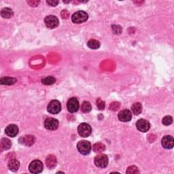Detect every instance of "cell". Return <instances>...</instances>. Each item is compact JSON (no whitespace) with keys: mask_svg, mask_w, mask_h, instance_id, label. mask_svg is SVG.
Here are the masks:
<instances>
[{"mask_svg":"<svg viewBox=\"0 0 174 174\" xmlns=\"http://www.w3.org/2000/svg\"><path fill=\"white\" fill-rule=\"evenodd\" d=\"M140 172L139 170H138V168L135 166H131L129 167L127 170H126V173H139Z\"/></svg>","mask_w":174,"mask_h":174,"instance_id":"27","label":"cell"},{"mask_svg":"<svg viewBox=\"0 0 174 174\" xmlns=\"http://www.w3.org/2000/svg\"><path fill=\"white\" fill-rule=\"evenodd\" d=\"M1 15L3 18H4V19H9V18L13 16L14 12L12 9L8 8H5L4 9H2V10L1 12Z\"/></svg>","mask_w":174,"mask_h":174,"instance_id":"17","label":"cell"},{"mask_svg":"<svg viewBox=\"0 0 174 174\" xmlns=\"http://www.w3.org/2000/svg\"><path fill=\"white\" fill-rule=\"evenodd\" d=\"M112 31L115 34H120L122 32V28L119 25H113L112 26Z\"/></svg>","mask_w":174,"mask_h":174,"instance_id":"29","label":"cell"},{"mask_svg":"<svg viewBox=\"0 0 174 174\" xmlns=\"http://www.w3.org/2000/svg\"><path fill=\"white\" fill-rule=\"evenodd\" d=\"M43 163L40 160L32 161L29 166V169L32 173H40L43 170Z\"/></svg>","mask_w":174,"mask_h":174,"instance_id":"5","label":"cell"},{"mask_svg":"<svg viewBox=\"0 0 174 174\" xmlns=\"http://www.w3.org/2000/svg\"><path fill=\"white\" fill-rule=\"evenodd\" d=\"M97 108H98L99 110H104L105 106V101H102L101 99L99 98L97 100Z\"/></svg>","mask_w":174,"mask_h":174,"instance_id":"26","label":"cell"},{"mask_svg":"<svg viewBox=\"0 0 174 174\" xmlns=\"http://www.w3.org/2000/svg\"><path fill=\"white\" fill-rule=\"evenodd\" d=\"M78 132L81 137H87L89 136L92 132L91 126L88 123H81L78 127Z\"/></svg>","mask_w":174,"mask_h":174,"instance_id":"3","label":"cell"},{"mask_svg":"<svg viewBox=\"0 0 174 174\" xmlns=\"http://www.w3.org/2000/svg\"><path fill=\"white\" fill-rule=\"evenodd\" d=\"M131 110L135 115H139L142 112V105L139 102L135 103V104L132 105Z\"/></svg>","mask_w":174,"mask_h":174,"instance_id":"19","label":"cell"},{"mask_svg":"<svg viewBox=\"0 0 174 174\" xmlns=\"http://www.w3.org/2000/svg\"><path fill=\"white\" fill-rule=\"evenodd\" d=\"M8 168L12 172H16L20 167L19 161L16 159H12L8 163Z\"/></svg>","mask_w":174,"mask_h":174,"instance_id":"16","label":"cell"},{"mask_svg":"<svg viewBox=\"0 0 174 174\" xmlns=\"http://www.w3.org/2000/svg\"><path fill=\"white\" fill-rule=\"evenodd\" d=\"M28 4H29V5H31V6H37V5L39 4L40 2L39 1H29L27 2Z\"/></svg>","mask_w":174,"mask_h":174,"instance_id":"31","label":"cell"},{"mask_svg":"<svg viewBox=\"0 0 174 174\" xmlns=\"http://www.w3.org/2000/svg\"><path fill=\"white\" fill-rule=\"evenodd\" d=\"M136 127L138 129V131L145 133V132L148 131L150 129V125L148 120L141 119L140 120H138L137 121Z\"/></svg>","mask_w":174,"mask_h":174,"instance_id":"10","label":"cell"},{"mask_svg":"<svg viewBox=\"0 0 174 174\" xmlns=\"http://www.w3.org/2000/svg\"><path fill=\"white\" fill-rule=\"evenodd\" d=\"M61 110V103L58 100H52L49 103L47 108V110L49 113L52 114H56L60 112Z\"/></svg>","mask_w":174,"mask_h":174,"instance_id":"6","label":"cell"},{"mask_svg":"<svg viewBox=\"0 0 174 174\" xmlns=\"http://www.w3.org/2000/svg\"><path fill=\"white\" fill-rule=\"evenodd\" d=\"M46 163L48 168H49V169H53V168H55L56 165H57V158H56L55 155H49L47 157L46 159Z\"/></svg>","mask_w":174,"mask_h":174,"instance_id":"15","label":"cell"},{"mask_svg":"<svg viewBox=\"0 0 174 174\" xmlns=\"http://www.w3.org/2000/svg\"><path fill=\"white\" fill-rule=\"evenodd\" d=\"M162 146L166 149H172L174 146V140L172 136L166 135L162 139Z\"/></svg>","mask_w":174,"mask_h":174,"instance_id":"13","label":"cell"},{"mask_svg":"<svg viewBox=\"0 0 174 174\" xmlns=\"http://www.w3.org/2000/svg\"><path fill=\"white\" fill-rule=\"evenodd\" d=\"M95 164L97 167L99 168H105L108 165V156L104 154H100L95 158Z\"/></svg>","mask_w":174,"mask_h":174,"instance_id":"4","label":"cell"},{"mask_svg":"<svg viewBox=\"0 0 174 174\" xmlns=\"http://www.w3.org/2000/svg\"><path fill=\"white\" fill-rule=\"evenodd\" d=\"M92 107H91V105L90 104V102L88 101H84L82 104L81 105V110L84 113H88L90 112Z\"/></svg>","mask_w":174,"mask_h":174,"instance_id":"23","label":"cell"},{"mask_svg":"<svg viewBox=\"0 0 174 174\" xmlns=\"http://www.w3.org/2000/svg\"><path fill=\"white\" fill-rule=\"evenodd\" d=\"M11 146H12L11 141L10 140H8V138H3V139L1 140L0 146H1V148L2 150H7L8 149H10Z\"/></svg>","mask_w":174,"mask_h":174,"instance_id":"18","label":"cell"},{"mask_svg":"<svg viewBox=\"0 0 174 174\" xmlns=\"http://www.w3.org/2000/svg\"><path fill=\"white\" fill-rule=\"evenodd\" d=\"M88 19V15L87 12L84 11H78L76 12L73 14L72 16V21L74 23H82L86 22Z\"/></svg>","mask_w":174,"mask_h":174,"instance_id":"2","label":"cell"},{"mask_svg":"<svg viewBox=\"0 0 174 174\" xmlns=\"http://www.w3.org/2000/svg\"><path fill=\"white\" fill-rule=\"evenodd\" d=\"M119 119L122 122H129L132 119V114L130 110H123L120 111L119 115H118Z\"/></svg>","mask_w":174,"mask_h":174,"instance_id":"12","label":"cell"},{"mask_svg":"<svg viewBox=\"0 0 174 174\" xmlns=\"http://www.w3.org/2000/svg\"><path fill=\"white\" fill-rule=\"evenodd\" d=\"M5 133L8 136L14 137H15L16 135L19 133V128L16 125H14V124H12V125H8L6 128L5 129Z\"/></svg>","mask_w":174,"mask_h":174,"instance_id":"14","label":"cell"},{"mask_svg":"<svg viewBox=\"0 0 174 174\" xmlns=\"http://www.w3.org/2000/svg\"><path fill=\"white\" fill-rule=\"evenodd\" d=\"M77 148L79 152L83 155H87L90 153L91 148V144L89 141L83 140L80 141L77 144Z\"/></svg>","mask_w":174,"mask_h":174,"instance_id":"1","label":"cell"},{"mask_svg":"<svg viewBox=\"0 0 174 174\" xmlns=\"http://www.w3.org/2000/svg\"><path fill=\"white\" fill-rule=\"evenodd\" d=\"M87 46H88V48H90L91 49L96 50L98 49L100 47V42L96 40L92 39L88 41L87 43Z\"/></svg>","mask_w":174,"mask_h":174,"instance_id":"22","label":"cell"},{"mask_svg":"<svg viewBox=\"0 0 174 174\" xmlns=\"http://www.w3.org/2000/svg\"><path fill=\"white\" fill-rule=\"evenodd\" d=\"M164 125L169 126L173 123V118L170 116H166L163 119V121H162Z\"/></svg>","mask_w":174,"mask_h":174,"instance_id":"25","label":"cell"},{"mask_svg":"<svg viewBox=\"0 0 174 174\" xmlns=\"http://www.w3.org/2000/svg\"><path fill=\"white\" fill-rule=\"evenodd\" d=\"M44 23H45L46 26L49 29H55L57 27L59 24V21L57 17L54 15L46 16L44 19Z\"/></svg>","mask_w":174,"mask_h":174,"instance_id":"7","label":"cell"},{"mask_svg":"<svg viewBox=\"0 0 174 174\" xmlns=\"http://www.w3.org/2000/svg\"><path fill=\"white\" fill-rule=\"evenodd\" d=\"M120 107V104L119 102H112L110 105V109L112 111H116Z\"/></svg>","mask_w":174,"mask_h":174,"instance_id":"28","label":"cell"},{"mask_svg":"<svg viewBox=\"0 0 174 174\" xmlns=\"http://www.w3.org/2000/svg\"><path fill=\"white\" fill-rule=\"evenodd\" d=\"M44 126L48 130L55 131L58 128L59 121L53 118H48V119H46L45 122H44Z\"/></svg>","mask_w":174,"mask_h":174,"instance_id":"9","label":"cell"},{"mask_svg":"<svg viewBox=\"0 0 174 174\" xmlns=\"http://www.w3.org/2000/svg\"><path fill=\"white\" fill-rule=\"evenodd\" d=\"M35 141V138L34 135H24L19 139V143L26 146H31Z\"/></svg>","mask_w":174,"mask_h":174,"instance_id":"11","label":"cell"},{"mask_svg":"<svg viewBox=\"0 0 174 174\" xmlns=\"http://www.w3.org/2000/svg\"><path fill=\"white\" fill-rule=\"evenodd\" d=\"M42 82L45 85H52L56 82V79L52 76H48L42 80Z\"/></svg>","mask_w":174,"mask_h":174,"instance_id":"24","label":"cell"},{"mask_svg":"<svg viewBox=\"0 0 174 174\" xmlns=\"http://www.w3.org/2000/svg\"><path fill=\"white\" fill-rule=\"evenodd\" d=\"M67 110L70 113H75L79 109V102L78 100L76 97L70 98L67 104Z\"/></svg>","mask_w":174,"mask_h":174,"instance_id":"8","label":"cell"},{"mask_svg":"<svg viewBox=\"0 0 174 174\" xmlns=\"http://www.w3.org/2000/svg\"><path fill=\"white\" fill-rule=\"evenodd\" d=\"M105 149V146L104 144H102L101 142L96 143L93 145V151L97 153H100L103 152Z\"/></svg>","mask_w":174,"mask_h":174,"instance_id":"21","label":"cell"},{"mask_svg":"<svg viewBox=\"0 0 174 174\" xmlns=\"http://www.w3.org/2000/svg\"><path fill=\"white\" fill-rule=\"evenodd\" d=\"M16 82V80L15 78H10V77H4L2 78L0 80V83L1 84H5V85H12Z\"/></svg>","mask_w":174,"mask_h":174,"instance_id":"20","label":"cell"},{"mask_svg":"<svg viewBox=\"0 0 174 174\" xmlns=\"http://www.w3.org/2000/svg\"><path fill=\"white\" fill-rule=\"evenodd\" d=\"M46 3L48 5H51V6L55 7L56 5H57V4H59V1H47Z\"/></svg>","mask_w":174,"mask_h":174,"instance_id":"30","label":"cell"}]
</instances>
